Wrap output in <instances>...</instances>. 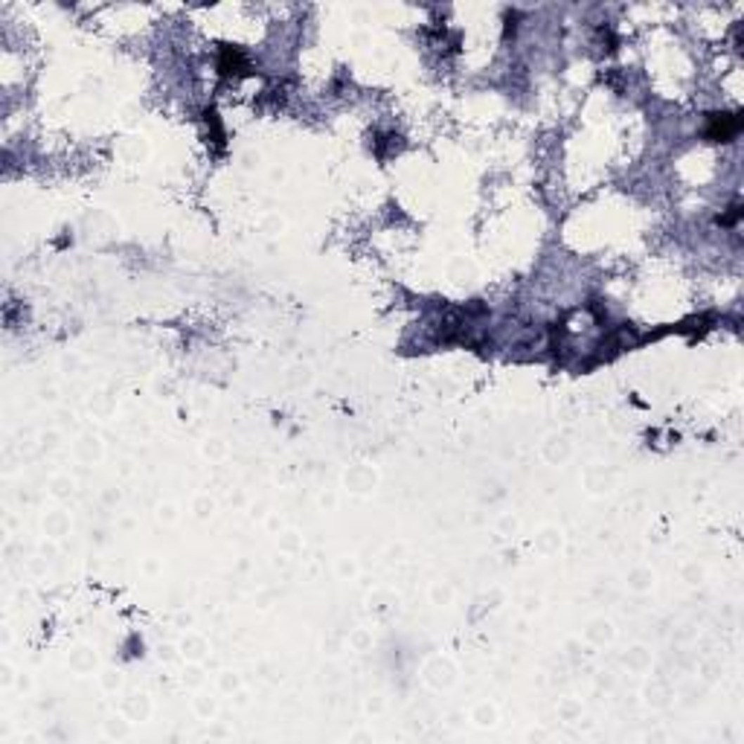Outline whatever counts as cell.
<instances>
[{
	"instance_id": "cell-1",
	"label": "cell",
	"mask_w": 744,
	"mask_h": 744,
	"mask_svg": "<svg viewBox=\"0 0 744 744\" xmlns=\"http://www.w3.org/2000/svg\"><path fill=\"white\" fill-rule=\"evenodd\" d=\"M738 128H741V120L738 114H712L710 117V128H707V134L710 140L715 143H727L738 134Z\"/></svg>"
},
{
	"instance_id": "cell-2",
	"label": "cell",
	"mask_w": 744,
	"mask_h": 744,
	"mask_svg": "<svg viewBox=\"0 0 744 744\" xmlns=\"http://www.w3.org/2000/svg\"><path fill=\"white\" fill-rule=\"evenodd\" d=\"M236 68H245V58H242V53H238V50H230V47H224V53H222V70H224V73H238Z\"/></svg>"
}]
</instances>
